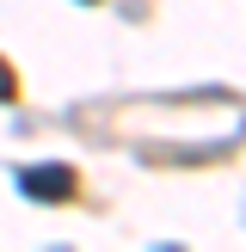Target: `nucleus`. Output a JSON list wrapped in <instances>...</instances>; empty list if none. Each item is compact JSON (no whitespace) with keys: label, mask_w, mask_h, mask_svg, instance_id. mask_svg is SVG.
Here are the masks:
<instances>
[{"label":"nucleus","mask_w":246,"mask_h":252,"mask_svg":"<svg viewBox=\"0 0 246 252\" xmlns=\"http://www.w3.org/2000/svg\"><path fill=\"white\" fill-rule=\"evenodd\" d=\"M19 191L31 197V203H68V197L80 191V179H74V166L49 160V166H19Z\"/></svg>","instance_id":"nucleus-1"},{"label":"nucleus","mask_w":246,"mask_h":252,"mask_svg":"<svg viewBox=\"0 0 246 252\" xmlns=\"http://www.w3.org/2000/svg\"><path fill=\"white\" fill-rule=\"evenodd\" d=\"M12 93H19V80H12V68L0 62V105H12Z\"/></svg>","instance_id":"nucleus-2"}]
</instances>
